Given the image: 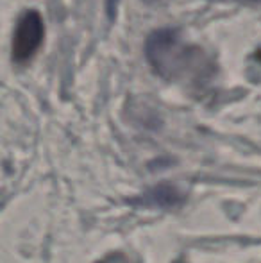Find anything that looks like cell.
I'll use <instances>...</instances> for the list:
<instances>
[{
  "label": "cell",
  "mask_w": 261,
  "mask_h": 263,
  "mask_svg": "<svg viewBox=\"0 0 261 263\" xmlns=\"http://www.w3.org/2000/svg\"><path fill=\"white\" fill-rule=\"evenodd\" d=\"M149 63L168 81H204L213 72L200 49L186 45L174 29H161L149 36L145 45Z\"/></svg>",
  "instance_id": "6da1fadb"
},
{
  "label": "cell",
  "mask_w": 261,
  "mask_h": 263,
  "mask_svg": "<svg viewBox=\"0 0 261 263\" xmlns=\"http://www.w3.org/2000/svg\"><path fill=\"white\" fill-rule=\"evenodd\" d=\"M43 40V22L36 11H27L18 20L13 38V59L24 63L31 59Z\"/></svg>",
  "instance_id": "7a4b0ae2"
}]
</instances>
